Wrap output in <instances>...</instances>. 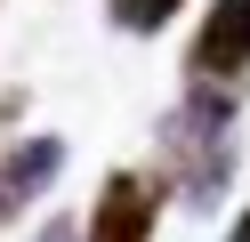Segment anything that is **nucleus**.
Instances as JSON below:
<instances>
[{
  "label": "nucleus",
  "mask_w": 250,
  "mask_h": 242,
  "mask_svg": "<svg viewBox=\"0 0 250 242\" xmlns=\"http://www.w3.org/2000/svg\"><path fill=\"white\" fill-rule=\"evenodd\" d=\"M234 97L242 89L186 81V105L162 121V161H169V177H178V194L194 210H210L234 177Z\"/></svg>",
  "instance_id": "nucleus-1"
},
{
  "label": "nucleus",
  "mask_w": 250,
  "mask_h": 242,
  "mask_svg": "<svg viewBox=\"0 0 250 242\" xmlns=\"http://www.w3.org/2000/svg\"><path fill=\"white\" fill-rule=\"evenodd\" d=\"M186 81H210V89H242L250 81V0H210L186 48Z\"/></svg>",
  "instance_id": "nucleus-2"
},
{
  "label": "nucleus",
  "mask_w": 250,
  "mask_h": 242,
  "mask_svg": "<svg viewBox=\"0 0 250 242\" xmlns=\"http://www.w3.org/2000/svg\"><path fill=\"white\" fill-rule=\"evenodd\" d=\"M153 218H162V186L146 170H113L97 186V210H89L81 242H153Z\"/></svg>",
  "instance_id": "nucleus-3"
},
{
  "label": "nucleus",
  "mask_w": 250,
  "mask_h": 242,
  "mask_svg": "<svg viewBox=\"0 0 250 242\" xmlns=\"http://www.w3.org/2000/svg\"><path fill=\"white\" fill-rule=\"evenodd\" d=\"M57 170H65V145L57 137H17L8 145V154H0V226H17L24 210L57 186Z\"/></svg>",
  "instance_id": "nucleus-4"
},
{
  "label": "nucleus",
  "mask_w": 250,
  "mask_h": 242,
  "mask_svg": "<svg viewBox=\"0 0 250 242\" xmlns=\"http://www.w3.org/2000/svg\"><path fill=\"white\" fill-rule=\"evenodd\" d=\"M178 8H186V0H105V16H113L121 32H162Z\"/></svg>",
  "instance_id": "nucleus-5"
},
{
  "label": "nucleus",
  "mask_w": 250,
  "mask_h": 242,
  "mask_svg": "<svg viewBox=\"0 0 250 242\" xmlns=\"http://www.w3.org/2000/svg\"><path fill=\"white\" fill-rule=\"evenodd\" d=\"M41 242H81V226H73V218H49V226H41Z\"/></svg>",
  "instance_id": "nucleus-6"
},
{
  "label": "nucleus",
  "mask_w": 250,
  "mask_h": 242,
  "mask_svg": "<svg viewBox=\"0 0 250 242\" xmlns=\"http://www.w3.org/2000/svg\"><path fill=\"white\" fill-rule=\"evenodd\" d=\"M226 242H250V210H242V218H234V234H226Z\"/></svg>",
  "instance_id": "nucleus-7"
}]
</instances>
